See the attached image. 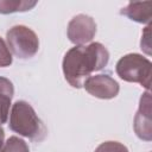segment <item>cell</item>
Segmentation results:
<instances>
[{"mask_svg":"<svg viewBox=\"0 0 152 152\" xmlns=\"http://www.w3.org/2000/svg\"><path fill=\"white\" fill-rule=\"evenodd\" d=\"M109 61V52L101 43H90L69 49L62 62V70L66 82L74 88L83 87L91 72L103 69Z\"/></svg>","mask_w":152,"mask_h":152,"instance_id":"1","label":"cell"},{"mask_svg":"<svg viewBox=\"0 0 152 152\" xmlns=\"http://www.w3.org/2000/svg\"><path fill=\"white\" fill-rule=\"evenodd\" d=\"M10 128L32 141H42L48 133L44 122L38 118L33 107L23 100L13 103L10 114Z\"/></svg>","mask_w":152,"mask_h":152,"instance_id":"2","label":"cell"},{"mask_svg":"<svg viewBox=\"0 0 152 152\" xmlns=\"http://www.w3.org/2000/svg\"><path fill=\"white\" fill-rule=\"evenodd\" d=\"M115 71L121 80L131 83H139L147 91L150 90L152 63L142 55L127 53L122 56L115 65Z\"/></svg>","mask_w":152,"mask_h":152,"instance_id":"3","label":"cell"},{"mask_svg":"<svg viewBox=\"0 0 152 152\" xmlns=\"http://www.w3.org/2000/svg\"><path fill=\"white\" fill-rule=\"evenodd\" d=\"M6 44L11 53L20 59L31 58L39 50L38 36L25 25L11 27L6 32Z\"/></svg>","mask_w":152,"mask_h":152,"instance_id":"4","label":"cell"},{"mask_svg":"<svg viewBox=\"0 0 152 152\" xmlns=\"http://www.w3.org/2000/svg\"><path fill=\"white\" fill-rule=\"evenodd\" d=\"M66 34L75 46L90 43L96 34V23L87 14L75 15L68 24Z\"/></svg>","mask_w":152,"mask_h":152,"instance_id":"5","label":"cell"},{"mask_svg":"<svg viewBox=\"0 0 152 152\" xmlns=\"http://www.w3.org/2000/svg\"><path fill=\"white\" fill-rule=\"evenodd\" d=\"M83 88L91 96L102 99V100L114 99L119 94V90H120L119 83L113 77L106 74L89 76L84 81Z\"/></svg>","mask_w":152,"mask_h":152,"instance_id":"6","label":"cell"},{"mask_svg":"<svg viewBox=\"0 0 152 152\" xmlns=\"http://www.w3.org/2000/svg\"><path fill=\"white\" fill-rule=\"evenodd\" d=\"M152 110H151V94L146 91L141 95L139 108L134 116L133 128L137 137L144 141L152 140Z\"/></svg>","mask_w":152,"mask_h":152,"instance_id":"7","label":"cell"},{"mask_svg":"<svg viewBox=\"0 0 152 152\" xmlns=\"http://www.w3.org/2000/svg\"><path fill=\"white\" fill-rule=\"evenodd\" d=\"M120 13L133 21L150 25L152 19V1L128 2L127 6L120 11Z\"/></svg>","mask_w":152,"mask_h":152,"instance_id":"8","label":"cell"},{"mask_svg":"<svg viewBox=\"0 0 152 152\" xmlns=\"http://www.w3.org/2000/svg\"><path fill=\"white\" fill-rule=\"evenodd\" d=\"M14 94L12 82L6 77H0V126L6 124L10 114L11 100Z\"/></svg>","mask_w":152,"mask_h":152,"instance_id":"9","label":"cell"},{"mask_svg":"<svg viewBox=\"0 0 152 152\" xmlns=\"http://www.w3.org/2000/svg\"><path fill=\"white\" fill-rule=\"evenodd\" d=\"M37 1L28 0H0V13L8 14L15 12H26L33 8Z\"/></svg>","mask_w":152,"mask_h":152,"instance_id":"10","label":"cell"},{"mask_svg":"<svg viewBox=\"0 0 152 152\" xmlns=\"http://www.w3.org/2000/svg\"><path fill=\"white\" fill-rule=\"evenodd\" d=\"M4 152H30V148L25 140L12 135L6 140L4 145Z\"/></svg>","mask_w":152,"mask_h":152,"instance_id":"11","label":"cell"},{"mask_svg":"<svg viewBox=\"0 0 152 152\" xmlns=\"http://www.w3.org/2000/svg\"><path fill=\"white\" fill-rule=\"evenodd\" d=\"M94 152H129L128 148L119 142V141H113V140H109V141H104V142H101Z\"/></svg>","mask_w":152,"mask_h":152,"instance_id":"12","label":"cell"},{"mask_svg":"<svg viewBox=\"0 0 152 152\" xmlns=\"http://www.w3.org/2000/svg\"><path fill=\"white\" fill-rule=\"evenodd\" d=\"M12 53L7 48L6 42L0 37V68H6L12 64Z\"/></svg>","mask_w":152,"mask_h":152,"instance_id":"13","label":"cell"},{"mask_svg":"<svg viewBox=\"0 0 152 152\" xmlns=\"http://www.w3.org/2000/svg\"><path fill=\"white\" fill-rule=\"evenodd\" d=\"M150 28H151V25H148L145 28V31L141 36V43H140L141 50H144L147 55H151V50H150V46H151L150 45Z\"/></svg>","mask_w":152,"mask_h":152,"instance_id":"14","label":"cell"},{"mask_svg":"<svg viewBox=\"0 0 152 152\" xmlns=\"http://www.w3.org/2000/svg\"><path fill=\"white\" fill-rule=\"evenodd\" d=\"M5 131L0 126V152H4V145H5Z\"/></svg>","mask_w":152,"mask_h":152,"instance_id":"15","label":"cell"}]
</instances>
